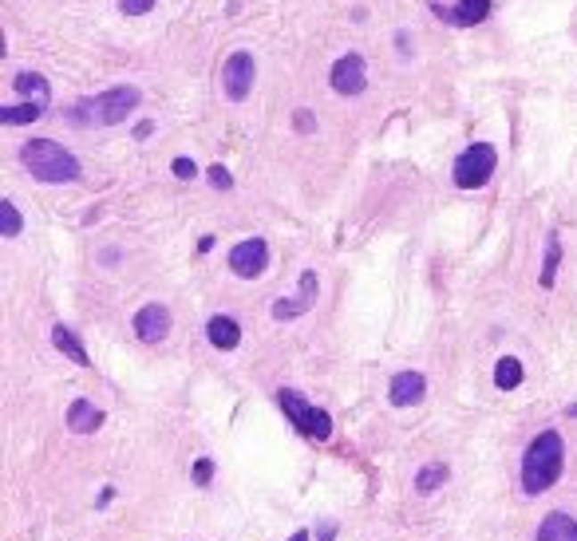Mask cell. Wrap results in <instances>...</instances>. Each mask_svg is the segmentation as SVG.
I'll return each mask as SVG.
<instances>
[{
	"label": "cell",
	"mask_w": 577,
	"mask_h": 541,
	"mask_svg": "<svg viewBox=\"0 0 577 541\" xmlns=\"http://www.w3.org/2000/svg\"><path fill=\"white\" fill-rule=\"evenodd\" d=\"M139 103H143L139 87H111V91H103V95H95V99H84L76 115H91L95 123L115 127V123H123V119L131 115Z\"/></svg>",
	"instance_id": "obj_3"
},
{
	"label": "cell",
	"mask_w": 577,
	"mask_h": 541,
	"mask_svg": "<svg viewBox=\"0 0 577 541\" xmlns=\"http://www.w3.org/2000/svg\"><path fill=\"white\" fill-rule=\"evenodd\" d=\"M0 222H4V237H16L21 234V209L12 201H0Z\"/></svg>",
	"instance_id": "obj_22"
},
{
	"label": "cell",
	"mask_w": 577,
	"mask_h": 541,
	"mask_svg": "<svg viewBox=\"0 0 577 541\" xmlns=\"http://www.w3.org/2000/svg\"><path fill=\"white\" fill-rule=\"evenodd\" d=\"M432 12L443 16L447 24H463V29H471V24H482L490 16V0H459V8H443L439 0H432Z\"/></svg>",
	"instance_id": "obj_10"
},
{
	"label": "cell",
	"mask_w": 577,
	"mask_h": 541,
	"mask_svg": "<svg viewBox=\"0 0 577 541\" xmlns=\"http://www.w3.org/2000/svg\"><path fill=\"white\" fill-rule=\"evenodd\" d=\"M424 391H427L424 375H419V372H400L396 380H392L388 396H392V403H396V407H411V403L424 399Z\"/></svg>",
	"instance_id": "obj_12"
},
{
	"label": "cell",
	"mask_w": 577,
	"mask_h": 541,
	"mask_svg": "<svg viewBox=\"0 0 577 541\" xmlns=\"http://www.w3.org/2000/svg\"><path fill=\"white\" fill-rule=\"evenodd\" d=\"M210 182H214L218 190H230V186H234V182H230V174H226L222 167H214V170H210Z\"/></svg>",
	"instance_id": "obj_26"
},
{
	"label": "cell",
	"mask_w": 577,
	"mask_h": 541,
	"mask_svg": "<svg viewBox=\"0 0 577 541\" xmlns=\"http://www.w3.org/2000/svg\"><path fill=\"white\" fill-rule=\"evenodd\" d=\"M206 336H210V344L222 348V352H234V348L242 344V328H237V320H230V316H210Z\"/></svg>",
	"instance_id": "obj_13"
},
{
	"label": "cell",
	"mask_w": 577,
	"mask_h": 541,
	"mask_svg": "<svg viewBox=\"0 0 577 541\" xmlns=\"http://www.w3.org/2000/svg\"><path fill=\"white\" fill-rule=\"evenodd\" d=\"M52 344H56V348H60L63 356H68L71 364H79V368H84V364H87V352H84V344L76 340V332H71V328H63V324H56V328H52Z\"/></svg>",
	"instance_id": "obj_16"
},
{
	"label": "cell",
	"mask_w": 577,
	"mask_h": 541,
	"mask_svg": "<svg viewBox=\"0 0 577 541\" xmlns=\"http://www.w3.org/2000/svg\"><path fill=\"white\" fill-rule=\"evenodd\" d=\"M368 87V71H364V56H356V52H348L333 63V91L336 95H360V91Z\"/></svg>",
	"instance_id": "obj_8"
},
{
	"label": "cell",
	"mask_w": 577,
	"mask_h": 541,
	"mask_svg": "<svg viewBox=\"0 0 577 541\" xmlns=\"http://www.w3.org/2000/svg\"><path fill=\"white\" fill-rule=\"evenodd\" d=\"M557 261H562V242H557V234H549V242H546V265H542V285H546V289L554 285Z\"/></svg>",
	"instance_id": "obj_20"
},
{
	"label": "cell",
	"mask_w": 577,
	"mask_h": 541,
	"mask_svg": "<svg viewBox=\"0 0 577 541\" xmlns=\"http://www.w3.org/2000/svg\"><path fill=\"white\" fill-rule=\"evenodd\" d=\"M313 300H317V273L309 269V273H301V292H297V297H289V300H277V305H273V316H277V320H293V316L309 313V308H313Z\"/></svg>",
	"instance_id": "obj_11"
},
{
	"label": "cell",
	"mask_w": 577,
	"mask_h": 541,
	"mask_svg": "<svg viewBox=\"0 0 577 541\" xmlns=\"http://www.w3.org/2000/svg\"><path fill=\"white\" fill-rule=\"evenodd\" d=\"M253 76H258V63H253L250 52H234V56L226 60V68H222L226 95H230L234 103H242V99L250 95V87H253Z\"/></svg>",
	"instance_id": "obj_6"
},
{
	"label": "cell",
	"mask_w": 577,
	"mask_h": 541,
	"mask_svg": "<svg viewBox=\"0 0 577 541\" xmlns=\"http://www.w3.org/2000/svg\"><path fill=\"white\" fill-rule=\"evenodd\" d=\"M534 541H577V521L570 513H546Z\"/></svg>",
	"instance_id": "obj_15"
},
{
	"label": "cell",
	"mask_w": 577,
	"mask_h": 541,
	"mask_svg": "<svg viewBox=\"0 0 577 541\" xmlns=\"http://www.w3.org/2000/svg\"><path fill=\"white\" fill-rule=\"evenodd\" d=\"M289 541H309V534H305V529H297V534H293Z\"/></svg>",
	"instance_id": "obj_28"
},
{
	"label": "cell",
	"mask_w": 577,
	"mask_h": 541,
	"mask_svg": "<svg viewBox=\"0 0 577 541\" xmlns=\"http://www.w3.org/2000/svg\"><path fill=\"white\" fill-rule=\"evenodd\" d=\"M21 162L32 170L36 182H48V186H63V182L79 178V162L71 151H63L52 139H32L21 146Z\"/></svg>",
	"instance_id": "obj_2"
},
{
	"label": "cell",
	"mask_w": 577,
	"mask_h": 541,
	"mask_svg": "<svg viewBox=\"0 0 577 541\" xmlns=\"http://www.w3.org/2000/svg\"><path fill=\"white\" fill-rule=\"evenodd\" d=\"M135 332H139L143 344L167 340V332H170V308L167 305H143L139 313H135Z\"/></svg>",
	"instance_id": "obj_9"
},
{
	"label": "cell",
	"mask_w": 577,
	"mask_h": 541,
	"mask_svg": "<svg viewBox=\"0 0 577 541\" xmlns=\"http://www.w3.org/2000/svg\"><path fill=\"white\" fill-rule=\"evenodd\" d=\"M277 403H281V411L289 415V423L301 430L305 439H317V443H325L328 435H333V419L325 415V411L317 407V403H309L305 396H297V391H281L277 396Z\"/></svg>",
	"instance_id": "obj_4"
},
{
	"label": "cell",
	"mask_w": 577,
	"mask_h": 541,
	"mask_svg": "<svg viewBox=\"0 0 577 541\" xmlns=\"http://www.w3.org/2000/svg\"><path fill=\"white\" fill-rule=\"evenodd\" d=\"M439 482H447V466H443V463H432V466H424V471H419L416 490H419V494H432Z\"/></svg>",
	"instance_id": "obj_21"
},
{
	"label": "cell",
	"mask_w": 577,
	"mask_h": 541,
	"mask_svg": "<svg viewBox=\"0 0 577 541\" xmlns=\"http://www.w3.org/2000/svg\"><path fill=\"white\" fill-rule=\"evenodd\" d=\"M12 87L21 91V95H36L40 103H48V79L36 76V71H21V76L12 79Z\"/></svg>",
	"instance_id": "obj_18"
},
{
	"label": "cell",
	"mask_w": 577,
	"mask_h": 541,
	"mask_svg": "<svg viewBox=\"0 0 577 541\" xmlns=\"http://www.w3.org/2000/svg\"><path fill=\"white\" fill-rule=\"evenodd\" d=\"M265 265H269V245L261 242V237H250V242H237L230 250V269L237 277L253 281L265 273Z\"/></svg>",
	"instance_id": "obj_7"
},
{
	"label": "cell",
	"mask_w": 577,
	"mask_h": 541,
	"mask_svg": "<svg viewBox=\"0 0 577 541\" xmlns=\"http://www.w3.org/2000/svg\"><path fill=\"white\" fill-rule=\"evenodd\" d=\"M44 115V103H21V107H0V119L8 127H21V123H36Z\"/></svg>",
	"instance_id": "obj_19"
},
{
	"label": "cell",
	"mask_w": 577,
	"mask_h": 541,
	"mask_svg": "<svg viewBox=\"0 0 577 541\" xmlns=\"http://www.w3.org/2000/svg\"><path fill=\"white\" fill-rule=\"evenodd\" d=\"M562 466H565L562 435H557V430H542V435L526 447V458H522V486H526V494L549 490V486L562 479Z\"/></svg>",
	"instance_id": "obj_1"
},
{
	"label": "cell",
	"mask_w": 577,
	"mask_h": 541,
	"mask_svg": "<svg viewBox=\"0 0 577 541\" xmlns=\"http://www.w3.org/2000/svg\"><path fill=\"white\" fill-rule=\"evenodd\" d=\"M99 423H103V411L95 407V403H87V399H76L68 407V427L76 430V435H91Z\"/></svg>",
	"instance_id": "obj_14"
},
{
	"label": "cell",
	"mask_w": 577,
	"mask_h": 541,
	"mask_svg": "<svg viewBox=\"0 0 577 541\" xmlns=\"http://www.w3.org/2000/svg\"><path fill=\"white\" fill-rule=\"evenodd\" d=\"M151 8H154V0H123L127 16H143V12H151Z\"/></svg>",
	"instance_id": "obj_23"
},
{
	"label": "cell",
	"mask_w": 577,
	"mask_h": 541,
	"mask_svg": "<svg viewBox=\"0 0 577 541\" xmlns=\"http://www.w3.org/2000/svg\"><path fill=\"white\" fill-rule=\"evenodd\" d=\"M494 167H499V154H494L490 143H474L455 159V186L463 190H479L490 182Z\"/></svg>",
	"instance_id": "obj_5"
},
{
	"label": "cell",
	"mask_w": 577,
	"mask_h": 541,
	"mask_svg": "<svg viewBox=\"0 0 577 541\" xmlns=\"http://www.w3.org/2000/svg\"><path fill=\"white\" fill-rule=\"evenodd\" d=\"M494 383H499L502 391H515L522 383V364L515 360V356H502L499 368H494Z\"/></svg>",
	"instance_id": "obj_17"
},
{
	"label": "cell",
	"mask_w": 577,
	"mask_h": 541,
	"mask_svg": "<svg viewBox=\"0 0 577 541\" xmlns=\"http://www.w3.org/2000/svg\"><path fill=\"white\" fill-rule=\"evenodd\" d=\"M210 474H214V463H210V458H198V466H194V479L206 486V482H210Z\"/></svg>",
	"instance_id": "obj_25"
},
{
	"label": "cell",
	"mask_w": 577,
	"mask_h": 541,
	"mask_svg": "<svg viewBox=\"0 0 577 541\" xmlns=\"http://www.w3.org/2000/svg\"><path fill=\"white\" fill-rule=\"evenodd\" d=\"M170 170L178 174V178H194V174H198V167H194L190 159H174V167H170Z\"/></svg>",
	"instance_id": "obj_24"
},
{
	"label": "cell",
	"mask_w": 577,
	"mask_h": 541,
	"mask_svg": "<svg viewBox=\"0 0 577 541\" xmlns=\"http://www.w3.org/2000/svg\"><path fill=\"white\" fill-rule=\"evenodd\" d=\"M297 131H313V115L309 111H297Z\"/></svg>",
	"instance_id": "obj_27"
}]
</instances>
